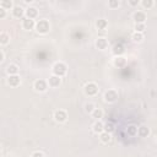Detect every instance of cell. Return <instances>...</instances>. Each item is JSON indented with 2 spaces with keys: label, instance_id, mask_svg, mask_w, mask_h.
I'll list each match as a JSON object with an SVG mask.
<instances>
[{
  "label": "cell",
  "instance_id": "4",
  "mask_svg": "<svg viewBox=\"0 0 157 157\" xmlns=\"http://www.w3.org/2000/svg\"><path fill=\"white\" fill-rule=\"evenodd\" d=\"M118 97H119L118 91L114 90V88H110V90L105 91L104 94H103V99H104L105 103H114L118 99Z\"/></svg>",
  "mask_w": 157,
  "mask_h": 157
},
{
  "label": "cell",
  "instance_id": "2",
  "mask_svg": "<svg viewBox=\"0 0 157 157\" xmlns=\"http://www.w3.org/2000/svg\"><path fill=\"white\" fill-rule=\"evenodd\" d=\"M66 65L63 61H56L53 66H52V75H55L58 77H63L66 74Z\"/></svg>",
  "mask_w": 157,
  "mask_h": 157
},
{
  "label": "cell",
  "instance_id": "33",
  "mask_svg": "<svg viewBox=\"0 0 157 157\" xmlns=\"http://www.w3.org/2000/svg\"><path fill=\"white\" fill-rule=\"evenodd\" d=\"M128 4H129L130 6H137V5L140 4V1H139V0H129Z\"/></svg>",
  "mask_w": 157,
  "mask_h": 157
},
{
  "label": "cell",
  "instance_id": "19",
  "mask_svg": "<svg viewBox=\"0 0 157 157\" xmlns=\"http://www.w3.org/2000/svg\"><path fill=\"white\" fill-rule=\"evenodd\" d=\"M10 43V34L7 32L0 33V45H7Z\"/></svg>",
  "mask_w": 157,
  "mask_h": 157
},
{
  "label": "cell",
  "instance_id": "23",
  "mask_svg": "<svg viewBox=\"0 0 157 157\" xmlns=\"http://www.w3.org/2000/svg\"><path fill=\"white\" fill-rule=\"evenodd\" d=\"M131 39L134 43H141L144 40V33H137V32H134L131 34Z\"/></svg>",
  "mask_w": 157,
  "mask_h": 157
},
{
  "label": "cell",
  "instance_id": "16",
  "mask_svg": "<svg viewBox=\"0 0 157 157\" xmlns=\"http://www.w3.org/2000/svg\"><path fill=\"white\" fill-rule=\"evenodd\" d=\"M96 27L98 31H105L108 28V21L104 18H98L96 21Z\"/></svg>",
  "mask_w": 157,
  "mask_h": 157
},
{
  "label": "cell",
  "instance_id": "13",
  "mask_svg": "<svg viewBox=\"0 0 157 157\" xmlns=\"http://www.w3.org/2000/svg\"><path fill=\"white\" fill-rule=\"evenodd\" d=\"M11 11H12V16L15 18H22L25 16V9L20 5H13Z\"/></svg>",
  "mask_w": 157,
  "mask_h": 157
},
{
  "label": "cell",
  "instance_id": "25",
  "mask_svg": "<svg viewBox=\"0 0 157 157\" xmlns=\"http://www.w3.org/2000/svg\"><path fill=\"white\" fill-rule=\"evenodd\" d=\"M140 4H141V6H142L145 10H150L151 7H153L155 1H153V0H141Z\"/></svg>",
  "mask_w": 157,
  "mask_h": 157
},
{
  "label": "cell",
  "instance_id": "28",
  "mask_svg": "<svg viewBox=\"0 0 157 157\" xmlns=\"http://www.w3.org/2000/svg\"><path fill=\"white\" fill-rule=\"evenodd\" d=\"M94 108H96V105H94V103H92V102H88V103L85 104V112L88 113V114H91Z\"/></svg>",
  "mask_w": 157,
  "mask_h": 157
},
{
  "label": "cell",
  "instance_id": "8",
  "mask_svg": "<svg viewBox=\"0 0 157 157\" xmlns=\"http://www.w3.org/2000/svg\"><path fill=\"white\" fill-rule=\"evenodd\" d=\"M25 17L29 18V20H34L38 17V10L34 6H28L27 9H25Z\"/></svg>",
  "mask_w": 157,
  "mask_h": 157
},
{
  "label": "cell",
  "instance_id": "24",
  "mask_svg": "<svg viewBox=\"0 0 157 157\" xmlns=\"http://www.w3.org/2000/svg\"><path fill=\"white\" fill-rule=\"evenodd\" d=\"M123 53H124V47L121 44H115L113 48V54L115 56H120V55H123Z\"/></svg>",
  "mask_w": 157,
  "mask_h": 157
},
{
  "label": "cell",
  "instance_id": "26",
  "mask_svg": "<svg viewBox=\"0 0 157 157\" xmlns=\"http://www.w3.org/2000/svg\"><path fill=\"white\" fill-rule=\"evenodd\" d=\"M134 32H137V33H144V31L146 29V23H135L134 25Z\"/></svg>",
  "mask_w": 157,
  "mask_h": 157
},
{
  "label": "cell",
  "instance_id": "22",
  "mask_svg": "<svg viewBox=\"0 0 157 157\" xmlns=\"http://www.w3.org/2000/svg\"><path fill=\"white\" fill-rule=\"evenodd\" d=\"M0 7H2L4 10H12V7H13V2H12V0H2L1 2H0Z\"/></svg>",
  "mask_w": 157,
  "mask_h": 157
},
{
  "label": "cell",
  "instance_id": "34",
  "mask_svg": "<svg viewBox=\"0 0 157 157\" xmlns=\"http://www.w3.org/2000/svg\"><path fill=\"white\" fill-rule=\"evenodd\" d=\"M4 59H5V55H4V53L0 50V63H2V61H4Z\"/></svg>",
  "mask_w": 157,
  "mask_h": 157
},
{
  "label": "cell",
  "instance_id": "21",
  "mask_svg": "<svg viewBox=\"0 0 157 157\" xmlns=\"http://www.w3.org/2000/svg\"><path fill=\"white\" fill-rule=\"evenodd\" d=\"M99 140H101L102 144H108L112 140V134H108V132L103 131V132L99 134Z\"/></svg>",
  "mask_w": 157,
  "mask_h": 157
},
{
  "label": "cell",
  "instance_id": "6",
  "mask_svg": "<svg viewBox=\"0 0 157 157\" xmlns=\"http://www.w3.org/2000/svg\"><path fill=\"white\" fill-rule=\"evenodd\" d=\"M33 88H34V91H37V92H39V93L45 92V91L48 90L47 80H44V78H38V80H36L34 83H33Z\"/></svg>",
  "mask_w": 157,
  "mask_h": 157
},
{
  "label": "cell",
  "instance_id": "15",
  "mask_svg": "<svg viewBox=\"0 0 157 157\" xmlns=\"http://www.w3.org/2000/svg\"><path fill=\"white\" fill-rule=\"evenodd\" d=\"M113 64H114V66H117V67H124V66L126 65V59H125L123 55H120V56H114Z\"/></svg>",
  "mask_w": 157,
  "mask_h": 157
},
{
  "label": "cell",
  "instance_id": "18",
  "mask_svg": "<svg viewBox=\"0 0 157 157\" xmlns=\"http://www.w3.org/2000/svg\"><path fill=\"white\" fill-rule=\"evenodd\" d=\"M103 114H104V113H103V109L96 107V108L93 109V112L91 113V117H92L94 120H101V119L103 118Z\"/></svg>",
  "mask_w": 157,
  "mask_h": 157
},
{
  "label": "cell",
  "instance_id": "5",
  "mask_svg": "<svg viewBox=\"0 0 157 157\" xmlns=\"http://www.w3.org/2000/svg\"><path fill=\"white\" fill-rule=\"evenodd\" d=\"M53 118L56 123H65L67 120V112L64 109H56L53 113Z\"/></svg>",
  "mask_w": 157,
  "mask_h": 157
},
{
  "label": "cell",
  "instance_id": "1",
  "mask_svg": "<svg viewBox=\"0 0 157 157\" xmlns=\"http://www.w3.org/2000/svg\"><path fill=\"white\" fill-rule=\"evenodd\" d=\"M34 29L39 33V34H47L49 31H50V23L47 18H42V20H38L36 22V26H34Z\"/></svg>",
  "mask_w": 157,
  "mask_h": 157
},
{
  "label": "cell",
  "instance_id": "7",
  "mask_svg": "<svg viewBox=\"0 0 157 157\" xmlns=\"http://www.w3.org/2000/svg\"><path fill=\"white\" fill-rule=\"evenodd\" d=\"M132 20L135 23H145L146 20H147V15L145 11L142 10H137L132 13Z\"/></svg>",
  "mask_w": 157,
  "mask_h": 157
},
{
  "label": "cell",
  "instance_id": "27",
  "mask_svg": "<svg viewBox=\"0 0 157 157\" xmlns=\"http://www.w3.org/2000/svg\"><path fill=\"white\" fill-rule=\"evenodd\" d=\"M103 131L108 132V134H112L114 131V125L112 123H105L103 124Z\"/></svg>",
  "mask_w": 157,
  "mask_h": 157
},
{
  "label": "cell",
  "instance_id": "35",
  "mask_svg": "<svg viewBox=\"0 0 157 157\" xmlns=\"http://www.w3.org/2000/svg\"><path fill=\"white\" fill-rule=\"evenodd\" d=\"M1 150H2V145H1V142H0V152H1Z\"/></svg>",
  "mask_w": 157,
  "mask_h": 157
},
{
  "label": "cell",
  "instance_id": "32",
  "mask_svg": "<svg viewBox=\"0 0 157 157\" xmlns=\"http://www.w3.org/2000/svg\"><path fill=\"white\" fill-rule=\"evenodd\" d=\"M31 157H44V153L40 152V151H34V152L31 155Z\"/></svg>",
  "mask_w": 157,
  "mask_h": 157
},
{
  "label": "cell",
  "instance_id": "20",
  "mask_svg": "<svg viewBox=\"0 0 157 157\" xmlns=\"http://www.w3.org/2000/svg\"><path fill=\"white\" fill-rule=\"evenodd\" d=\"M18 66L16 65V64H10L9 66H7V69H6V72H7V75L10 76V75H18Z\"/></svg>",
  "mask_w": 157,
  "mask_h": 157
},
{
  "label": "cell",
  "instance_id": "30",
  "mask_svg": "<svg viewBox=\"0 0 157 157\" xmlns=\"http://www.w3.org/2000/svg\"><path fill=\"white\" fill-rule=\"evenodd\" d=\"M126 132H128V135H130V136H135V135H136V126L130 125V126L128 128Z\"/></svg>",
  "mask_w": 157,
  "mask_h": 157
},
{
  "label": "cell",
  "instance_id": "11",
  "mask_svg": "<svg viewBox=\"0 0 157 157\" xmlns=\"http://www.w3.org/2000/svg\"><path fill=\"white\" fill-rule=\"evenodd\" d=\"M47 83H48L49 87L56 88V87H59V86L61 85V77H58V76H55V75H52V76H49V78L47 80Z\"/></svg>",
  "mask_w": 157,
  "mask_h": 157
},
{
  "label": "cell",
  "instance_id": "14",
  "mask_svg": "<svg viewBox=\"0 0 157 157\" xmlns=\"http://www.w3.org/2000/svg\"><path fill=\"white\" fill-rule=\"evenodd\" d=\"M150 132H151V131H150V128L146 126V125H141V126L136 128V135L140 136V137H142V139L147 137V136L150 135Z\"/></svg>",
  "mask_w": 157,
  "mask_h": 157
},
{
  "label": "cell",
  "instance_id": "17",
  "mask_svg": "<svg viewBox=\"0 0 157 157\" xmlns=\"http://www.w3.org/2000/svg\"><path fill=\"white\" fill-rule=\"evenodd\" d=\"M92 131L94 132V134H101V132H103V123L101 121V120H96L94 123H93V125H92Z\"/></svg>",
  "mask_w": 157,
  "mask_h": 157
},
{
  "label": "cell",
  "instance_id": "12",
  "mask_svg": "<svg viewBox=\"0 0 157 157\" xmlns=\"http://www.w3.org/2000/svg\"><path fill=\"white\" fill-rule=\"evenodd\" d=\"M21 26H22V28H23L25 31H32V29H34L36 21H34V20H29V18H26V17H25V18L22 20Z\"/></svg>",
  "mask_w": 157,
  "mask_h": 157
},
{
  "label": "cell",
  "instance_id": "10",
  "mask_svg": "<svg viewBox=\"0 0 157 157\" xmlns=\"http://www.w3.org/2000/svg\"><path fill=\"white\" fill-rule=\"evenodd\" d=\"M6 83L11 87H17L21 85V77L20 75H10L6 78Z\"/></svg>",
  "mask_w": 157,
  "mask_h": 157
},
{
  "label": "cell",
  "instance_id": "29",
  "mask_svg": "<svg viewBox=\"0 0 157 157\" xmlns=\"http://www.w3.org/2000/svg\"><path fill=\"white\" fill-rule=\"evenodd\" d=\"M120 6V1L119 0H109L108 1V7L109 9H118Z\"/></svg>",
  "mask_w": 157,
  "mask_h": 157
},
{
  "label": "cell",
  "instance_id": "9",
  "mask_svg": "<svg viewBox=\"0 0 157 157\" xmlns=\"http://www.w3.org/2000/svg\"><path fill=\"white\" fill-rule=\"evenodd\" d=\"M94 45H96V48L99 49V50H105V49L109 47V42H108V39L104 38V37H98V38L96 39Z\"/></svg>",
  "mask_w": 157,
  "mask_h": 157
},
{
  "label": "cell",
  "instance_id": "3",
  "mask_svg": "<svg viewBox=\"0 0 157 157\" xmlns=\"http://www.w3.org/2000/svg\"><path fill=\"white\" fill-rule=\"evenodd\" d=\"M98 85L96 83V82H88V83H86L85 85V87H83V92H85V94L86 96H88V97H93V96H96L97 93H98Z\"/></svg>",
  "mask_w": 157,
  "mask_h": 157
},
{
  "label": "cell",
  "instance_id": "31",
  "mask_svg": "<svg viewBox=\"0 0 157 157\" xmlns=\"http://www.w3.org/2000/svg\"><path fill=\"white\" fill-rule=\"evenodd\" d=\"M6 16H7V11H6V10H4L2 7H0V20L5 18Z\"/></svg>",
  "mask_w": 157,
  "mask_h": 157
}]
</instances>
